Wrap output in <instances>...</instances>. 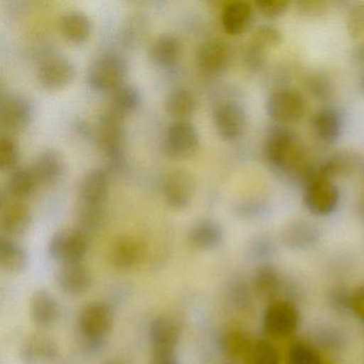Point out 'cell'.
<instances>
[{"label": "cell", "mask_w": 364, "mask_h": 364, "mask_svg": "<svg viewBox=\"0 0 364 364\" xmlns=\"http://www.w3.org/2000/svg\"><path fill=\"white\" fill-rule=\"evenodd\" d=\"M266 161L274 169L285 173L304 176L310 166L306 164V151L296 134L283 125L268 131L264 141Z\"/></svg>", "instance_id": "cell-1"}, {"label": "cell", "mask_w": 364, "mask_h": 364, "mask_svg": "<svg viewBox=\"0 0 364 364\" xmlns=\"http://www.w3.org/2000/svg\"><path fill=\"white\" fill-rule=\"evenodd\" d=\"M304 181V203L315 216L325 217L338 208L340 193L329 178H325L317 167H309Z\"/></svg>", "instance_id": "cell-2"}, {"label": "cell", "mask_w": 364, "mask_h": 364, "mask_svg": "<svg viewBox=\"0 0 364 364\" xmlns=\"http://www.w3.org/2000/svg\"><path fill=\"white\" fill-rule=\"evenodd\" d=\"M97 139L108 165L120 170L124 165V117L108 107L97 127Z\"/></svg>", "instance_id": "cell-3"}, {"label": "cell", "mask_w": 364, "mask_h": 364, "mask_svg": "<svg viewBox=\"0 0 364 364\" xmlns=\"http://www.w3.org/2000/svg\"><path fill=\"white\" fill-rule=\"evenodd\" d=\"M127 72V61L123 57L114 53H104L89 65L87 82L95 90L112 92L124 84Z\"/></svg>", "instance_id": "cell-4"}, {"label": "cell", "mask_w": 364, "mask_h": 364, "mask_svg": "<svg viewBox=\"0 0 364 364\" xmlns=\"http://www.w3.org/2000/svg\"><path fill=\"white\" fill-rule=\"evenodd\" d=\"M114 319V311L109 304L103 301L89 302L78 314L80 336L92 346L100 345L112 331Z\"/></svg>", "instance_id": "cell-5"}, {"label": "cell", "mask_w": 364, "mask_h": 364, "mask_svg": "<svg viewBox=\"0 0 364 364\" xmlns=\"http://www.w3.org/2000/svg\"><path fill=\"white\" fill-rule=\"evenodd\" d=\"M48 255L60 265L82 263L89 249V238L82 229L56 232L48 242Z\"/></svg>", "instance_id": "cell-6"}, {"label": "cell", "mask_w": 364, "mask_h": 364, "mask_svg": "<svg viewBox=\"0 0 364 364\" xmlns=\"http://www.w3.org/2000/svg\"><path fill=\"white\" fill-rule=\"evenodd\" d=\"M308 109V104L301 92L295 89L283 88L274 91L266 102L268 116L279 125L299 122Z\"/></svg>", "instance_id": "cell-7"}, {"label": "cell", "mask_w": 364, "mask_h": 364, "mask_svg": "<svg viewBox=\"0 0 364 364\" xmlns=\"http://www.w3.org/2000/svg\"><path fill=\"white\" fill-rule=\"evenodd\" d=\"M300 315L297 306L285 299H274L264 311L263 326L266 333L283 340L297 330Z\"/></svg>", "instance_id": "cell-8"}, {"label": "cell", "mask_w": 364, "mask_h": 364, "mask_svg": "<svg viewBox=\"0 0 364 364\" xmlns=\"http://www.w3.org/2000/svg\"><path fill=\"white\" fill-rule=\"evenodd\" d=\"M197 129L188 121H174L168 127L164 146L168 154L176 159H187L199 148Z\"/></svg>", "instance_id": "cell-9"}, {"label": "cell", "mask_w": 364, "mask_h": 364, "mask_svg": "<svg viewBox=\"0 0 364 364\" xmlns=\"http://www.w3.org/2000/svg\"><path fill=\"white\" fill-rule=\"evenodd\" d=\"M38 80L46 90L57 91L69 86L76 71L73 63L63 56L52 55L46 57L38 68Z\"/></svg>", "instance_id": "cell-10"}, {"label": "cell", "mask_w": 364, "mask_h": 364, "mask_svg": "<svg viewBox=\"0 0 364 364\" xmlns=\"http://www.w3.org/2000/svg\"><path fill=\"white\" fill-rule=\"evenodd\" d=\"M31 102L22 95H8L0 104V125L9 133H16L28 127L33 120Z\"/></svg>", "instance_id": "cell-11"}, {"label": "cell", "mask_w": 364, "mask_h": 364, "mask_svg": "<svg viewBox=\"0 0 364 364\" xmlns=\"http://www.w3.org/2000/svg\"><path fill=\"white\" fill-rule=\"evenodd\" d=\"M214 122L221 139L236 141L244 135L246 129V112L235 102H225L215 110Z\"/></svg>", "instance_id": "cell-12"}, {"label": "cell", "mask_w": 364, "mask_h": 364, "mask_svg": "<svg viewBox=\"0 0 364 364\" xmlns=\"http://www.w3.org/2000/svg\"><path fill=\"white\" fill-rule=\"evenodd\" d=\"M166 202L174 210H183L191 204L195 193V181L185 170H174L167 174L163 183Z\"/></svg>", "instance_id": "cell-13"}, {"label": "cell", "mask_w": 364, "mask_h": 364, "mask_svg": "<svg viewBox=\"0 0 364 364\" xmlns=\"http://www.w3.org/2000/svg\"><path fill=\"white\" fill-rule=\"evenodd\" d=\"M109 191V178L102 169H91L84 174L78 186L80 205L103 208Z\"/></svg>", "instance_id": "cell-14"}, {"label": "cell", "mask_w": 364, "mask_h": 364, "mask_svg": "<svg viewBox=\"0 0 364 364\" xmlns=\"http://www.w3.org/2000/svg\"><path fill=\"white\" fill-rule=\"evenodd\" d=\"M31 223V210L25 201L8 199L3 202L0 214V228L6 237L23 235Z\"/></svg>", "instance_id": "cell-15"}, {"label": "cell", "mask_w": 364, "mask_h": 364, "mask_svg": "<svg viewBox=\"0 0 364 364\" xmlns=\"http://www.w3.org/2000/svg\"><path fill=\"white\" fill-rule=\"evenodd\" d=\"M57 285L68 295H82L90 289L92 276L82 263L60 265L55 274Z\"/></svg>", "instance_id": "cell-16"}, {"label": "cell", "mask_w": 364, "mask_h": 364, "mask_svg": "<svg viewBox=\"0 0 364 364\" xmlns=\"http://www.w3.org/2000/svg\"><path fill=\"white\" fill-rule=\"evenodd\" d=\"M196 58L200 69L205 73H221L229 65V46L221 39L208 40L198 48Z\"/></svg>", "instance_id": "cell-17"}, {"label": "cell", "mask_w": 364, "mask_h": 364, "mask_svg": "<svg viewBox=\"0 0 364 364\" xmlns=\"http://www.w3.org/2000/svg\"><path fill=\"white\" fill-rule=\"evenodd\" d=\"M31 169L38 184L53 186L65 176V161L60 153L48 149L36 157Z\"/></svg>", "instance_id": "cell-18"}, {"label": "cell", "mask_w": 364, "mask_h": 364, "mask_svg": "<svg viewBox=\"0 0 364 364\" xmlns=\"http://www.w3.org/2000/svg\"><path fill=\"white\" fill-rule=\"evenodd\" d=\"M255 341L250 333L242 328L228 327L219 334L218 346L230 361H245Z\"/></svg>", "instance_id": "cell-19"}, {"label": "cell", "mask_w": 364, "mask_h": 364, "mask_svg": "<svg viewBox=\"0 0 364 364\" xmlns=\"http://www.w3.org/2000/svg\"><path fill=\"white\" fill-rule=\"evenodd\" d=\"M180 338V326L171 317H156L151 323L149 338L152 351H176Z\"/></svg>", "instance_id": "cell-20"}, {"label": "cell", "mask_w": 364, "mask_h": 364, "mask_svg": "<svg viewBox=\"0 0 364 364\" xmlns=\"http://www.w3.org/2000/svg\"><path fill=\"white\" fill-rule=\"evenodd\" d=\"M29 314L31 321L38 327H52L60 317V306L56 298L50 291L39 289L31 296Z\"/></svg>", "instance_id": "cell-21"}, {"label": "cell", "mask_w": 364, "mask_h": 364, "mask_svg": "<svg viewBox=\"0 0 364 364\" xmlns=\"http://www.w3.org/2000/svg\"><path fill=\"white\" fill-rule=\"evenodd\" d=\"M344 120L336 108L325 107L317 110L312 118L315 136L323 144H334L343 133Z\"/></svg>", "instance_id": "cell-22"}, {"label": "cell", "mask_w": 364, "mask_h": 364, "mask_svg": "<svg viewBox=\"0 0 364 364\" xmlns=\"http://www.w3.org/2000/svg\"><path fill=\"white\" fill-rule=\"evenodd\" d=\"M321 238V230L309 220H295L285 225L281 240L291 249H306L314 246Z\"/></svg>", "instance_id": "cell-23"}, {"label": "cell", "mask_w": 364, "mask_h": 364, "mask_svg": "<svg viewBox=\"0 0 364 364\" xmlns=\"http://www.w3.org/2000/svg\"><path fill=\"white\" fill-rule=\"evenodd\" d=\"M252 21V6L242 0L227 4L221 12V25L231 36L242 35L248 31Z\"/></svg>", "instance_id": "cell-24"}, {"label": "cell", "mask_w": 364, "mask_h": 364, "mask_svg": "<svg viewBox=\"0 0 364 364\" xmlns=\"http://www.w3.org/2000/svg\"><path fill=\"white\" fill-rule=\"evenodd\" d=\"M58 355L56 343L48 336H31L21 347V358L27 364H48Z\"/></svg>", "instance_id": "cell-25"}, {"label": "cell", "mask_w": 364, "mask_h": 364, "mask_svg": "<svg viewBox=\"0 0 364 364\" xmlns=\"http://www.w3.org/2000/svg\"><path fill=\"white\" fill-rule=\"evenodd\" d=\"M144 244L135 238H122L112 247L110 261L119 269H132L139 265L144 259Z\"/></svg>", "instance_id": "cell-26"}, {"label": "cell", "mask_w": 364, "mask_h": 364, "mask_svg": "<svg viewBox=\"0 0 364 364\" xmlns=\"http://www.w3.org/2000/svg\"><path fill=\"white\" fill-rule=\"evenodd\" d=\"M182 53L180 40L172 35L157 37L149 48V58L157 67L170 68L176 65Z\"/></svg>", "instance_id": "cell-27"}, {"label": "cell", "mask_w": 364, "mask_h": 364, "mask_svg": "<svg viewBox=\"0 0 364 364\" xmlns=\"http://www.w3.org/2000/svg\"><path fill=\"white\" fill-rule=\"evenodd\" d=\"M188 240L199 250H212L220 246L223 240V229L217 221L205 219L191 227Z\"/></svg>", "instance_id": "cell-28"}, {"label": "cell", "mask_w": 364, "mask_h": 364, "mask_svg": "<svg viewBox=\"0 0 364 364\" xmlns=\"http://www.w3.org/2000/svg\"><path fill=\"white\" fill-rule=\"evenodd\" d=\"M26 249L14 238L3 236L0 240V265L9 274H22L28 266Z\"/></svg>", "instance_id": "cell-29"}, {"label": "cell", "mask_w": 364, "mask_h": 364, "mask_svg": "<svg viewBox=\"0 0 364 364\" xmlns=\"http://www.w3.org/2000/svg\"><path fill=\"white\" fill-rule=\"evenodd\" d=\"M282 276L272 264H262L252 278V289L259 297L272 298L283 289Z\"/></svg>", "instance_id": "cell-30"}, {"label": "cell", "mask_w": 364, "mask_h": 364, "mask_svg": "<svg viewBox=\"0 0 364 364\" xmlns=\"http://www.w3.org/2000/svg\"><path fill=\"white\" fill-rule=\"evenodd\" d=\"M59 27L65 40L74 44L86 42L90 37L92 29L88 16L80 11H70L63 14Z\"/></svg>", "instance_id": "cell-31"}, {"label": "cell", "mask_w": 364, "mask_h": 364, "mask_svg": "<svg viewBox=\"0 0 364 364\" xmlns=\"http://www.w3.org/2000/svg\"><path fill=\"white\" fill-rule=\"evenodd\" d=\"M37 180L29 168H18L10 174L7 182L8 199L25 201L35 193L38 186Z\"/></svg>", "instance_id": "cell-32"}, {"label": "cell", "mask_w": 364, "mask_h": 364, "mask_svg": "<svg viewBox=\"0 0 364 364\" xmlns=\"http://www.w3.org/2000/svg\"><path fill=\"white\" fill-rule=\"evenodd\" d=\"M166 110L176 121H186L195 112L197 101L191 91L176 88L166 99Z\"/></svg>", "instance_id": "cell-33"}, {"label": "cell", "mask_w": 364, "mask_h": 364, "mask_svg": "<svg viewBox=\"0 0 364 364\" xmlns=\"http://www.w3.org/2000/svg\"><path fill=\"white\" fill-rule=\"evenodd\" d=\"M359 163V156L355 153L343 151L336 153L325 163L317 166V168L325 178L332 181V178L336 176H345L353 173L357 169Z\"/></svg>", "instance_id": "cell-34"}, {"label": "cell", "mask_w": 364, "mask_h": 364, "mask_svg": "<svg viewBox=\"0 0 364 364\" xmlns=\"http://www.w3.org/2000/svg\"><path fill=\"white\" fill-rule=\"evenodd\" d=\"M141 104V93L134 85L122 84L112 92L109 107L121 116L133 114Z\"/></svg>", "instance_id": "cell-35"}, {"label": "cell", "mask_w": 364, "mask_h": 364, "mask_svg": "<svg viewBox=\"0 0 364 364\" xmlns=\"http://www.w3.org/2000/svg\"><path fill=\"white\" fill-rule=\"evenodd\" d=\"M287 364H321V357L310 343L296 341L287 350Z\"/></svg>", "instance_id": "cell-36"}, {"label": "cell", "mask_w": 364, "mask_h": 364, "mask_svg": "<svg viewBox=\"0 0 364 364\" xmlns=\"http://www.w3.org/2000/svg\"><path fill=\"white\" fill-rule=\"evenodd\" d=\"M246 364H280V353L277 347L267 340H255Z\"/></svg>", "instance_id": "cell-37"}, {"label": "cell", "mask_w": 364, "mask_h": 364, "mask_svg": "<svg viewBox=\"0 0 364 364\" xmlns=\"http://www.w3.org/2000/svg\"><path fill=\"white\" fill-rule=\"evenodd\" d=\"M282 33L277 27L272 25H261L253 31L249 44L267 53L268 50L280 46Z\"/></svg>", "instance_id": "cell-38"}, {"label": "cell", "mask_w": 364, "mask_h": 364, "mask_svg": "<svg viewBox=\"0 0 364 364\" xmlns=\"http://www.w3.org/2000/svg\"><path fill=\"white\" fill-rule=\"evenodd\" d=\"M20 161V150L16 142L9 136L0 138V170L14 172L18 169Z\"/></svg>", "instance_id": "cell-39"}, {"label": "cell", "mask_w": 364, "mask_h": 364, "mask_svg": "<svg viewBox=\"0 0 364 364\" xmlns=\"http://www.w3.org/2000/svg\"><path fill=\"white\" fill-rule=\"evenodd\" d=\"M304 87L311 95L318 100L331 97L332 82L323 72H312L304 80Z\"/></svg>", "instance_id": "cell-40"}, {"label": "cell", "mask_w": 364, "mask_h": 364, "mask_svg": "<svg viewBox=\"0 0 364 364\" xmlns=\"http://www.w3.org/2000/svg\"><path fill=\"white\" fill-rule=\"evenodd\" d=\"M346 29L350 39H363L364 1L353 4L351 7L349 8L346 16Z\"/></svg>", "instance_id": "cell-41"}, {"label": "cell", "mask_w": 364, "mask_h": 364, "mask_svg": "<svg viewBox=\"0 0 364 364\" xmlns=\"http://www.w3.org/2000/svg\"><path fill=\"white\" fill-rule=\"evenodd\" d=\"M314 338L319 346L327 350H340L346 343V338L342 332L330 327L317 330Z\"/></svg>", "instance_id": "cell-42"}, {"label": "cell", "mask_w": 364, "mask_h": 364, "mask_svg": "<svg viewBox=\"0 0 364 364\" xmlns=\"http://www.w3.org/2000/svg\"><path fill=\"white\" fill-rule=\"evenodd\" d=\"M295 10L302 18H318L329 11V5L323 0H298Z\"/></svg>", "instance_id": "cell-43"}, {"label": "cell", "mask_w": 364, "mask_h": 364, "mask_svg": "<svg viewBox=\"0 0 364 364\" xmlns=\"http://www.w3.org/2000/svg\"><path fill=\"white\" fill-rule=\"evenodd\" d=\"M350 298L351 291H348L344 287H333L328 293L329 306L336 312L342 313V314L350 311Z\"/></svg>", "instance_id": "cell-44"}, {"label": "cell", "mask_w": 364, "mask_h": 364, "mask_svg": "<svg viewBox=\"0 0 364 364\" xmlns=\"http://www.w3.org/2000/svg\"><path fill=\"white\" fill-rule=\"evenodd\" d=\"M255 6L264 16L274 18L282 16L289 9L291 3L287 0H259L255 3Z\"/></svg>", "instance_id": "cell-45"}, {"label": "cell", "mask_w": 364, "mask_h": 364, "mask_svg": "<svg viewBox=\"0 0 364 364\" xmlns=\"http://www.w3.org/2000/svg\"><path fill=\"white\" fill-rule=\"evenodd\" d=\"M231 299L236 308L246 310L250 306V291L247 285L242 282H235L232 285Z\"/></svg>", "instance_id": "cell-46"}, {"label": "cell", "mask_w": 364, "mask_h": 364, "mask_svg": "<svg viewBox=\"0 0 364 364\" xmlns=\"http://www.w3.org/2000/svg\"><path fill=\"white\" fill-rule=\"evenodd\" d=\"M350 312L364 323V284L351 291Z\"/></svg>", "instance_id": "cell-47"}, {"label": "cell", "mask_w": 364, "mask_h": 364, "mask_svg": "<svg viewBox=\"0 0 364 364\" xmlns=\"http://www.w3.org/2000/svg\"><path fill=\"white\" fill-rule=\"evenodd\" d=\"M150 364H180L176 351H153Z\"/></svg>", "instance_id": "cell-48"}, {"label": "cell", "mask_w": 364, "mask_h": 364, "mask_svg": "<svg viewBox=\"0 0 364 364\" xmlns=\"http://www.w3.org/2000/svg\"><path fill=\"white\" fill-rule=\"evenodd\" d=\"M270 252H272V244L265 240H259L253 248V253L257 257H264V255H269Z\"/></svg>", "instance_id": "cell-49"}, {"label": "cell", "mask_w": 364, "mask_h": 364, "mask_svg": "<svg viewBox=\"0 0 364 364\" xmlns=\"http://www.w3.org/2000/svg\"><path fill=\"white\" fill-rule=\"evenodd\" d=\"M353 57L360 63H364V40L355 46Z\"/></svg>", "instance_id": "cell-50"}, {"label": "cell", "mask_w": 364, "mask_h": 364, "mask_svg": "<svg viewBox=\"0 0 364 364\" xmlns=\"http://www.w3.org/2000/svg\"><path fill=\"white\" fill-rule=\"evenodd\" d=\"M360 87H361L362 91L364 92V70L362 71L361 75H360Z\"/></svg>", "instance_id": "cell-51"}, {"label": "cell", "mask_w": 364, "mask_h": 364, "mask_svg": "<svg viewBox=\"0 0 364 364\" xmlns=\"http://www.w3.org/2000/svg\"><path fill=\"white\" fill-rule=\"evenodd\" d=\"M228 364H240V363H238V361H229V363Z\"/></svg>", "instance_id": "cell-52"}]
</instances>
